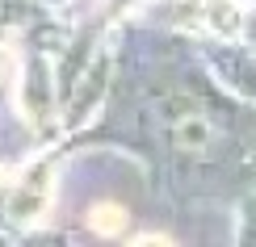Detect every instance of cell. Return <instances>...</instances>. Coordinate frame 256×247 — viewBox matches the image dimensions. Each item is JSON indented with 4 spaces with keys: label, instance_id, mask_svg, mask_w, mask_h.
Here are the masks:
<instances>
[{
    "label": "cell",
    "instance_id": "1",
    "mask_svg": "<svg viewBox=\"0 0 256 247\" xmlns=\"http://www.w3.org/2000/svg\"><path fill=\"white\" fill-rule=\"evenodd\" d=\"M92 227H97V231H105V235H114V231H122L126 227V214L118 210V206H97V210H92Z\"/></svg>",
    "mask_w": 256,
    "mask_h": 247
}]
</instances>
